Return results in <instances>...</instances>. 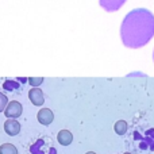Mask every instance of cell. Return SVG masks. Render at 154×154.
<instances>
[{
  "label": "cell",
  "mask_w": 154,
  "mask_h": 154,
  "mask_svg": "<svg viewBox=\"0 0 154 154\" xmlns=\"http://www.w3.org/2000/svg\"><path fill=\"white\" fill-rule=\"evenodd\" d=\"M127 0H100V5L107 12H115L122 7Z\"/></svg>",
  "instance_id": "5b68a950"
},
{
  "label": "cell",
  "mask_w": 154,
  "mask_h": 154,
  "mask_svg": "<svg viewBox=\"0 0 154 154\" xmlns=\"http://www.w3.org/2000/svg\"><path fill=\"white\" fill-rule=\"evenodd\" d=\"M154 37V15L146 8H135L125 16L120 38L126 48L139 49Z\"/></svg>",
  "instance_id": "6da1fadb"
},
{
  "label": "cell",
  "mask_w": 154,
  "mask_h": 154,
  "mask_svg": "<svg viewBox=\"0 0 154 154\" xmlns=\"http://www.w3.org/2000/svg\"><path fill=\"white\" fill-rule=\"evenodd\" d=\"M85 154H96L95 152H88V153H85Z\"/></svg>",
  "instance_id": "7c38bea8"
},
{
  "label": "cell",
  "mask_w": 154,
  "mask_h": 154,
  "mask_svg": "<svg viewBox=\"0 0 154 154\" xmlns=\"http://www.w3.org/2000/svg\"><path fill=\"white\" fill-rule=\"evenodd\" d=\"M22 111H23L22 104L16 100H12L7 104V107H5L4 115L8 118V119H16V118H19L22 115Z\"/></svg>",
  "instance_id": "7a4b0ae2"
},
{
  "label": "cell",
  "mask_w": 154,
  "mask_h": 154,
  "mask_svg": "<svg viewBox=\"0 0 154 154\" xmlns=\"http://www.w3.org/2000/svg\"><path fill=\"white\" fill-rule=\"evenodd\" d=\"M153 60H154V53H153Z\"/></svg>",
  "instance_id": "5bb4252c"
},
{
  "label": "cell",
  "mask_w": 154,
  "mask_h": 154,
  "mask_svg": "<svg viewBox=\"0 0 154 154\" xmlns=\"http://www.w3.org/2000/svg\"><path fill=\"white\" fill-rule=\"evenodd\" d=\"M0 154H18V149L11 143H3L0 146Z\"/></svg>",
  "instance_id": "9c48e42d"
},
{
  "label": "cell",
  "mask_w": 154,
  "mask_h": 154,
  "mask_svg": "<svg viewBox=\"0 0 154 154\" xmlns=\"http://www.w3.org/2000/svg\"><path fill=\"white\" fill-rule=\"evenodd\" d=\"M27 81H29V84L31 85V87H39L43 82V77H29Z\"/></svg>",
  "instance_id": "30bf717a"
},
{
  "label": "cell",
  "mask_w": 154,
  "mask_h": 154,
  "mask_svg": "<svg viewBox=\"0 0 154 154\" xmlns=\"http://www.w3.org/2000/svg\"><path fill=\"white\" fill-rule=\"evenodd\" d=\"M127 122L126 120H118L116 123L114 125V130L118 135H125L126 131H127Z\"/></svg>",
  "instance_id": "ba28073f"
},
{
  "label": "cell",
  "mask_w": 154,
  "mask_h": 154,
  "mask_svg": "<svg viewBox=\"0 0 154 154\" xmlns=\"http://www.w3.org/2000/svg\"><path fill=\"white\" fill-rule=\"evenodd\" d=\"M29 99H30V101L37 107H41L43 104V101H45V96H43L42 89L38 87H32L31 89L29 91Z\"/></svg>",
  "instance_id": "3957f363"
},
{
  "label": "cell",
  "mask_w": 154,
  "mask_h": 154,
  "mask_svg": "<svg viewBox=\"0 0 154 154\" xmlns=\"http://www.w3.org/2000/svg\"><path fill=\"white\" fill-rule=\"evenodd\" d=\"M57 141L62 145V146H69L73 142V134L68 130H61L57 135Z\"/></svg>",
  "instance_id": "52a82bcc"
},
{
  "label": "cell",
  "mask_w": 154,
  "mask_h": 154,
  "mask_svg": "<svg viewBox=\"0 0 154 154\" xmlns=\"http://www.w3.org/2000/svg\"><path fill=\"white\" fill-rule=\"evenodd\" d=\"M125 154H131V153H125Z\"/></svg>",
  "instance_id": "4fadbf2b"
},
{
  "label": "cell",
  "mask_w": 154,
  "mask_h": 154,
  "mask_svg": "<svg viewBox=\"0 0 154 154\" xmlns=\"http://www.w3.org/2000/svg\"><path fill=\"white\" fill-rule=\"evenodd\" d=\"M7 104H8V99H7V96H5L4 93L0 92V112L4 111L5 107H7Z\"/></svg>",
  "instance_id": "8fae6325"
},
{
  "label": "cell",
  "mask_w": 154,
  "mask_h": 154,
  "mask_svg": "<svg viewBox=\"0 0 154 154\" xmlns=\"http://www.w3.org/2000/svg\"><path fill=\"white\" fill-rule=\"evenodd\" d=\"M37 119H38V122H39L41 125L49 126V125H51V122L54 120V114L51 112V109L42 108V109H39V111H38Z\"/></svg>",
  "instance_id": "277c9868"
},
{
  "label": "cell",
  "mask_w": 154,
  "mask_h": 154,
  "mask_svg": "<svg viewBox=\"0 0 154 154\" xmlns=\"http://www.w3.org/2000/svg\"><path fill=\"white\" fill-rule=\"evenodd\" d=\"M4 131L10 137H15L20 133V123L15 119H10L4 122Z\"/></svg>",
  "instance_id": "8992f818"
}]
</instances>
